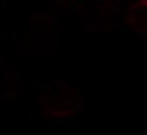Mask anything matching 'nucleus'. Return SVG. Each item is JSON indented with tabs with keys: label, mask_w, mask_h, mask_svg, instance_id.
<instances>
[]
</instances>
